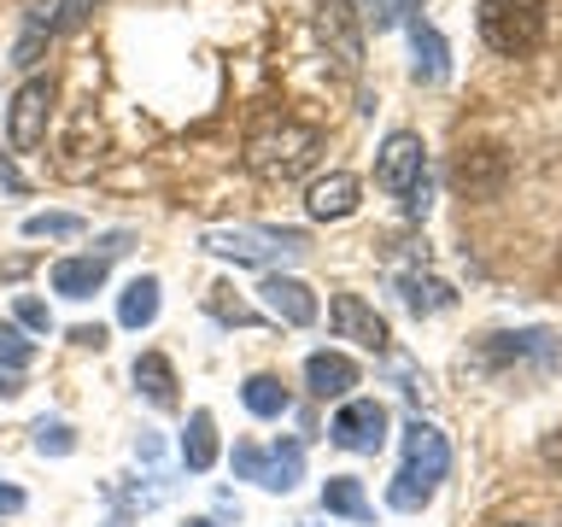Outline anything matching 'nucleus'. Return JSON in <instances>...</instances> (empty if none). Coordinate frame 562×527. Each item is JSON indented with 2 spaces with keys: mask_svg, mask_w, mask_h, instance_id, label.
<instances>
[{
  "mask_svg": "<svg viewBox=\"0 0 562 527\" xmlns=\"http://www.w3.org/2000/svg\"><path fill=\"white\" fill-rule=\"evenodd\" d=\"M117 323L123 328H153L158 323V276H135L117 293Z\"/></svg>",
  "mask_w": 562,
  "mask_h": 527,
  "instance_id": "17",
  "label": "nucleus"
},
{
  "mask_svg": "<svg viewBox=\"0 0 562 527\" xmlns=\"http://www.w3.org/2000/svg\"><path fill=\"white\" fill-rule=\"evenodd\" d=\"M258 293H263V305H270L288 328H311L316 323V293L299 276H270Z\"/></svg>",
  "mask_w": 562,
  "mask_h": 527,
  "instance_id": "10",
  "label": "nucleus"
},
{
  "mask_svg": "<svg viewBox=\"0 0 562 527\" xmlns=\"http://www.w3.org/2000/svg\"><path fill=\"white\" fill-rule=\"evenodd\" d=\"M205 253L235 258V264H270L288 253H305V228H258V223H223L200 235Z\"/></svg>",
  "mask_w": 562,
  "mask_h": 527,
  "instance_id": "3",
  "label": "nucleus"
},
{
  "mask_svg": "<svg viewBox=\"0 0 562 527\" xmlns=\"http://www.w3.org/2000/svg\"><path fill=\"white\" fill-rule=\"evenodd\" d=\"M375 182L386 193H411L416 182H428V147H422V135H411V130L386 135V147L375 158Z\"/></svg>",
  "mask_w": 562,
  "mask_h": 527,
  "instance_id": "7",
  "label": "nucleus"
},
{
  "mask_svg": "<svg viewBox=\"0 0 562 527\" xmlns=\"http://www.w3.org/2000/svg\"><path fill=\"white\" fill-rule=\"evenodd\" d=\"M240 399H246V411H252V416H288V404H293V393L276 375H252L240 386Z\"/></svg>",
  "mask_w": 562,
  "mask_h": 527,
  "instance_id": "22",
  "label": "nucleus"
},
{
  "mask_svg": "<svg viewBox=\"0 0 562 527\" xmlns=\"http://www.w3.org/2000/svg\"><path fill=\"white\" fill-rule=\"evenodd\" d=\"M474 24H481V42H486L492 53L521 59V53H533V47L544 42L551 12H544V0H481Z\"/></svg>",
  "mask_w": 562,
  "mask_h": 527,
  "instance_id": "2",
  "label": "nucleus"
},
{
  "mask_svg": "<svg viewBox=\"0 0 562 527\" xmlns=\"http://www.w3.org/2000/svg\"><path fill=\"white\" fill-rule=\"evenodd\" d=\"M182 463L193 474H205L211 463H217V422H211V411H193L188 416V434H182Z\"/></svg>",
  "mask_w": 562,
  "mask_h": 527,
  "instance_id": "19",
  "label": "nucleus"
},
{
  "mask_svg": "<svg viewBox=\"0 0 562 527\" xmlns=\"http://www.w3.org/2000/svg\"><path fill=\"white\" fill-rule=\"evenodd\" d=\"M323 30H328L334 53H340V65L358 70L363 47H358V24H351V7H346V0H323Z\"/></svg>",
  "mask_w": 562,
  "mask_h": 527,
  "instance_id": "21",
  "label": "nucleus"
},
{
  "mask_svg": "<svg viewBox=\"0 0 562 527\" xmlns=\"http://www.w3.org/2000/svg\"><path fill=\"white\" fill-rule=\"evenodd\" d=\"M35 451H42V457H70V451H77L70 422H59V416H42V422H35Z\"/></svg>",
  "mask_w": 562,
  "mask_h": 527,
  "instance_id": "24",
  "label": "nucleus"
},
{
  "mask_svg": "<svg viewBox=\"0 0 562 527\" xmlns=\"http://www.w3.org/2000/svg\"><path fill=\"white\" fill-rule=\"evenodd\" d=\"M316 153H323V130H311V123H299V117H270L246 135V170L263 176V182H293V176H305L316 165Z\"/></svg>",
  "mask_w": 562,
  "mask_h": 527,
  "instance_id": "1",
  "label": "nucleus"
},
{
  "mask_svg": "<svg viewBox=\"0 0 562 527\" xmlns=\"http://www.w3.org/2000/svg\"><path fill=\"white\" fill-rule=\"evenodd\" d=\"M328 323H334V334H340V340H351V346L386 351V323H381V311L363 305L358 293H334V299H328Z\"/></svg>",
  "mask_w": 562,
  "mask_h": 527,
  "instance_id": "9",
  "label": "nucleus"
},
{
  "mask_svg": "<svg viewBox=\"0 0 562 527\" xmlns=\"http://www.w3.org/2000/svg\"><path fill=\"white\" fill-rule=\"evenodd\" d=\"M47 117H53V77H30L12 94V112H7L12 153H35V147H42V141H47Z\"/></svg>",
  "mask_w": 562,
  "mask_h": 527,
  "instance_id": "5",
  "label": "nucleus"
},
{
  "mask_svg": "<svg viewBox=\"0 0 562 527\" xmlns=\"http://www.w3.org/2000/svg\"><path fill=\"white\" fill-rule=\"evenodd\" d=\"M135 386L158 404V411H176V369H170L165 351H140L135 358Z\"/></svg>",
  "mask_w": 562,
  "mask_h": 527,
  "instance_id": "15",
  "label": "nucleus"
},
{
  "mask_svg": "<svg viewBox=\"0 0 562 527\" xmlns=\"http://www.w3.org/2000/svg\"><path fill=\"white\" fill-rule=\"evenodd\" d=\"M446 469H451L446 434H439L434 422L411 416V422H404V469H398V474H411V481H422V486L434 492L439 481H446Z\"/></svg>",
  "mask_w": 562,
  "mask_h": 527,
  "instance_id": "6",
  "label": "nucleus"
},
{
  "mask_svg": "<svg viewBox=\"0 0 562 527\" xmlns=\"http://www.w3.org/2000/svg\"><path fill=\"white\" fill-rule=\"evenodd\" d=\"M305 386L316 399H351V386H358V363H351L346 351H311V358H305Z\"/></svg>",
  "mask_w": 562,
  "mask_h": 527,
  "instance_id": "11",
  "label": "nucleus"
},
{
  "mask_svg": "<svg viewBox=\"0 0 562 527\" xmlns=\"http://www.w3.org/2000/svg\"><path fill=\"white\" fill-rule=\"evenodd\" d=\"M12 316H18V328H30V334H53V311L42 305V299H30V293H18Z\"/></svg>",
  "mask_w": 562,
  "mask_h": 527,
  "instance_id": "26",
  "label": "nucleus"
},
{
  "mask_svg": "<svg viewBox=\"0 0 562 527\" xmlns=\"http://www.w3.org/2000/svg\"><path fill=\"white\" fill-rule=\"evenodd\" d=\"M328 434H334V446L369 457V451H381V439H386V411L375 399H346L340 411H334Z\"/></svg>",
  "mask_w": 562,
  "mask_h": 527,
  "instance_id": "8",
  "label": "nucleus"
},
{
  "mask_svg": "<svg viewBox=\"0 0 562 527\" xmlns=\"http://www.w3.org/2000/svg\"><path fill=\"white\" fill-rule=\"evenodd\" d=\"M70 340H77V346H94V351H100V346H105V328H100V323H82V328H70Z\"/></svg>",
  "mask_w": 562,
  "mask_h": 527,
  "instance_id": "29",
  "label": "nucleus"
},
{
  "mask_svg": "<svg viewBox=\"0 0 562 527\" xmlns=\"http://www.w3.org/2000/svg\"><path fill=\"white\" fill-rule=\"evenodd\" d=\"M35 363V340L18 323H0V375H24Z\"/></svg>",
  "mask_w": 562,
  "mask_h": 527,
  "instance_id": "23",
  "label": "nucleus"
},
{
  "mask_svg": "<svg viewBox=\"0 0 562 527\" xmlns=\"http://www.w3.org/2000/svg\"><path fill=\"white\" fill-rule=\"evenodd\" d=\"M358 211V176L351 170H328L323 182H311V217H323V223H340Z\"/></svg>",
  "mask_w": 562,
  "mask_h": 527,
  "instance_id": "12",
  "label": "nucleus"
},
{
  "mask_svg": "<svg viewBox=\"0 0 562 527\" xmlns=\"http://www.w3.org/2000/svg\"><path fill=\"white\" fill-rule=\"evenodd\" d=\"M457 182H463L469 193H492V188L504 182V153H498V147L463 153V158H457Z\"/></svg>",
  "mask_w": 562,
  "mask_h": 527,
  "instance_id": "18",
  "label": "nucleus"
},
{
  "mask_svg": "<svg viewBox=\"0 0 562 527\" xmlns=\"http://www.w3.org/2000/svg\"><path fill=\"white\" fill-rule=\"evenodd\" d=\"M235 474L240 481H258L270 492H293L305 481V446L288 439V446H252V439H240L235 446Z\"/></svg>",
  "mask_w": 562,
  "mask_h": 527,
  "instance_id": "4",
  "label": "nucleus"
},
{
  "mask_svg": "<svg viewBox=\"0 0 562 527\" xmlns=\"http://www.w3.org/2000/svg\"><path fill=\"white\" fill-rule=\"evenodd\" d=\"M404 7H422V0H369V24L393 30V24H404Z\"/></svg>",
  "mask_w": 562,
  "mask_h": 527,
  "instance_id": "27",
  "label": "nucleus"
},
{
  "mask_svg": "<svg viewBox=\"0 0 562 527\" xmlns=\"http://www.w3.org/2000/svg\"><path fill=\"white\" fill-rule=\"evenodd\" d=\"M24 235L30 240H42V235L65 240V235H82V217H70V211H35V217L24 223Z\"/></svg>",
  "mask_w": 562,
  "mask_h": 527,
  "instance_id": "25",
  "label": "nucleus"
},
{
  "mask_svg": "<svg viewBox=\"0 0 562 527\" xmlns=\"http://www.w3.org/2000/svg\"><path fill=\"white\" fill-rule=\"evenodd\" d=\"M398 299H404V311H416V316H439V311L457 305V293L439 276H398Z\"/></svg>",
  "mask_w": 562,
  "mask_h": 527,
  "instance_id": "16",
  "label": "nucleus"
},
{
  "mask_svg": "<svg viewBox=\"0 0 562 527\" xmlns=\"http://www.w3.org/2000/svg\"><path fill=\"white\" fill-rule=\"evenodd\" d=\"M404 30H411V47H416V77L428 88H439V82H446V70H451L446 65V35H439L434 24H422V18H411Z\"/></svg>",
  "mask_w": 562,
  "mask_h": 527,
  "instance_id": "14",
  "label": "nucleus"
},
{
  "mask_svg": "<svg viewBox=\"0 0 562 527\" xmlns=\"http://www.w3.org/2000/svg\"><path fill=\"white\" fill-rule=\"evenodd\" d=\"M188 527H217V522H205V516H193V522H188Z\"/></svg>",
  "mask_w": 562,
  "mask_h": 527,
  "instance_id": "31",
  "label": "nucleus"
},
{
  "mask_svg": "<svg viewBox=\"0 0 562 527\" xmlns=\"http://www.w3.org/2000/svg\"><path fill=\"white\" fill-rule=\"evenodd\" d=\"M105 288V258H59L53 264V293L59 299H94Z\"/></svg>",
  "mask_w": 562,
  "mask_h": 527,
  "instance_id": "13",
  "label": "nucleus"
},
{
  "mask_svg": "<svg viewBox=\"0 0 562 527\" xmlns=\"http://www.w3.org/2000/svg\"><path fill=\"white\" fill-rule=\"evenodd\" d=\"M323 509H328V516H346V522H375V504L363 498V486L351 481V474L323 481Z\"/></svg>",
  "mask_w": 562,
  "mask_h": 527,
  "instance_id": "20",
  "label": "nucleus"
},
{
  "mask_svg": "<svg viewBox=\"0 0 562 527\" xmlns=\"http://www.w3.org/2000/svg\"><path fill=\"white\" fill-rule=\"evenodd\" d=\"M18 509H24V492H18V486H0V516H18Z\"/></svg>",
  "mask_w": 562,
  "mask_h": 527,
  "instance_id": "30",
  "label": "nucleus"
},
{
  "mask_svg": "<svg viewBox=\"0 0 562 527\" xmlns=\"http://www.w3.org/2000/svg\"><path fill=\"white\" fill-rule=\"evenodd\" d=\"M88 7H94V0H59V12L47 18V35H59V30H77L82 18H88Z\"/></svg>",
  "mask_w": 562,
  "mask_h": 527,
  "instance_id": "28",
  "label": "nucleus"
}]
</instances>
